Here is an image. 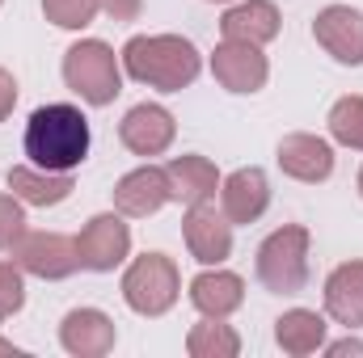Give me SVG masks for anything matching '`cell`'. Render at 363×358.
<instances>
[{
    "mask_svg": "<svg viewBox=\"0 0 363 358\" xmlns=\"http://www.w3.org/2000/svg\"><path fill=\"white\" fill-rule=\"evenodd\" d=\"M26 156L47 173H72L89 156V118L68 105H38L26 122Z\"/></svg>",
    "mask_w": 363,
    "mask_h": 358,
    "instance_id": "cell-1",
    "label": "cell"
},
{
    "mask_svg": "<svg viewBox=\"0 0 363 358\" xmlns=\"http://www.w3.org/2000/svg\"><path fill=\"white\" fill-rule=\"evenodd\" d=\"M123 68L131 81H140L148 89L182 93L186 85H194L203 59H199L194 42L182 34H135L123 47Z\"/></svg>",
    "mask_w": 363,
    "mask_h": 358,
    "instance_id": "cell-2",
    "label": "cell"
},
{
    "mask_svg": "<svg viewBox=\"0 0 363 358\" xmlns=\"http://www.w3.org/2000/svg\"><path fill=\"white\" fill-rule=\"evenodd\" d=\"M64 85L89 105H110L123 93L118 55L101 38H81L64 51Z\"/></svg>",
    "mask_w": 363,
    "mask_h": 358,
    "instance_id": "cell-3",
    "label": "cell"
},
{
    "mask_svg": "<svg viewBox=\"0 0 363 358\" xmlns=\"http://www.w3.org/2000/svg\"><path fill=\"white\" fill-rule=\"evenodd\" d=\"M308 228L304 224H287L271 232L258 245V282L274 295H296L308 282Z\"/></svg>",
    "mask_w": 363,
    "mask_h": 358,
    "instance_id": "cell-4",
    "label": "cell"
},
{
    "mask_svg": "<svg viewBox=\"0 0 363 358\" xmlns=\"http://www.w3.org/2000/svg\"><path fill=\"white\" fill-rule=\"evenodd\" d=\"M178 295H182L178 266L165 253H144L123 274V299L140 316H165L178 304Z\"/></svg>",
    "mask_w": 363,
    "mask_h": 358,
    "instance_id": "cell-5",
    "label": "cell"
},
{
    "mask_svg": "<svg viewBox=\"0 0 363 358\" xmlns=\"http://www.w3.org/2000/svg\"><path fill=\"white\" fill-rule=\"evenodd\" d=\"M13 262L21 266V274L60 282L81 270V253H77V241L64 232H21L13 245Z\"/></svg>",
    "mask_w": 363,
    "mask_h": 358,
    "instance_id": "cell-6",
    "label": "cell"
},
{
    "mask_svg": "<svg viewBox=\"0 0 363 358\" xmlns=\"http://www.w3.org/2000/svg\"><path fill=\"white\" fill-rule=\"evenodd\" d=\"M77 253H81V270H93V274H110L114 266H123L131 253V228L123 224V211L93 215L85 232L77 236Z\"/></svg>",
    "mask_w": 363,
    "mask_h": 358,
    "instance_id": "cell-7",
    "label": "cell"
},
{
    "mask_svg": "<svg viewBox=\"0 0 363 358\" xmlns=\"http://www.w3.org/2000/svg\"><path fill=\"white\" fill-rule=\"evenodd\" d=\"M182 236H186V249L194 262L203 266H220L228 262L233 253V224L224 211H216L211 202H194L182 219Z\"/></svg>",
    "mask_w": 363,
    "mask_h": 358,
    "instance_id": "cell-8",
    "label": "cell"
},
{
    "mask_svg": "<svg viewBox=\"0 0 363 358\" xmlns=\"http://www.w3.org/2000/svg\"><path fill=\"white\" fill-rule=\"evenodd\" d=\"M174 135H178V122H174V114H169L165 105H157V101L131 105V110L123 114V122H118V139H123V148L135 152V156H161V152H169Z\"/></svg>",
    "mask_w": 363,
    "mask_h": 358,
    "instance_id": "cell-9",
    "label": "cell"
},
{
    "mask_svg": "<svg viewBox=\"0 0 363 358\" xmlns=\"http://www.w3.org/2000/svg\"><path fill=\"white\" fill-rule=\"evenodd\" d=\"M211 76H216L228 93H258L271 81V64H267L262 47L224 38V42L216 47V55H211Z\"/></svg>",
    "mask_w": 363,
    "mask_h": 358,
    "instance_id": "cell-10",
    "label": "cell"
},
{
    "mask_svg": "<svg viewBox=\"0 0 363 358\" xmlns=\"http://www.w3.org/2000/svg\"><path fill=\"white\" fill-rule=\"evenodd\" d=\"M317 47H325L338 64L359 68L363 64V13L351 4H325L313 21Z\"/></svg>",
    "mask_w": 363,
    "mask_h": 358,
    "instance_id": "cell-11",
    "label": "cell"
},
{
    "mask_svg": "<svg viewBox=\"0 0 363 358\" xmlns=\"http://www.w3.org/2000/svg\"><path fill=\"white\" fill-rule=\"evenodd\" d=\"M279 169L287 178L304 181V185H317L334 173V148L321 139V135H308V131H291L279 139V152H274Z\"/></svg>",
    "mask_w": 363,
    "mask_h": 358,
    "instance_id": "cell-12",
    "label": "cell"
},
{
    "mask_svg": "<svg viewBox=\"0 0 363 358\" xmlns=\"http://www.w3.org/2000/svg\"><path fill=\"white\" fill-rule=\"evenodd\" d=\"M114 342H118L114 321L97 308H72L60 325V346L72 358H106Z\"/></svg>",
    "mask_w": 363,
    "mask_h": 358,
    "instance_id": "cell-13",
    "label": "cell"
},
{
    "mask_svg": "<svg viewBox=\"0 0 363 358\" xmlns=\"http://www.w3.org/2000/svg\"><path fill=\"white\" fill-rule=\"evenodd\" d=\"M271 207V181L262 169H237L220 181V211L228 215V224H254L262 219V211Z\"/></svg>",
    "mask_w": 363,
    "mask_h": 358,
    "instance_id": "cell-14",
    "label": "cell"
},
{
    "mask_svg": "<svg viewBox=\"0 0 363 358\" xmlns=\"http://www.w3.org/2000/svg\"><path fill=\"white\" fill-rule=\"evenodd\" d=\"M169 202V178L161 165H140L114 185V207L131 219H148Z\"/></svg>",
    "mask_w": 363,
    "mask_h": 358,
    "instance_id": "cell-15",
    "label": "cell"
},
{
    "mask_svg": "<svg viewBox=\"0 0 363 358\" xmlns=\"http://www.w3.org/2000/svg\"><path fill=\"white\" fill-rule=\"evenodd\" d=\"M190 304H194L203 316H233V312L245 304V282H241V274H233V270L211 266L190 282Z\"/></svg>",
    "mask_w": 363,
    "mask_h": 358,
    "instance_id": "cell-16",
    "label": "cell"
},
{
    "mask_svg": "<svg viewBox=\"0 0 363 358\" xmlns=\"http://www.w3.org/2000/svg\"><path fill=\"white\" fill-rule=\"evenodd\" d=\"M325 312L347 329H363V262H342V266L330 270Z\"/></svg>",
    "mask_w": 363,
    "mask_h": 358,
    "instance_id": "cell-17",
    "label": "cell"
},
{
    "mask_svg": "<svg viewBox=\"0 0 363 358\" xmlns=\"http://www.w3.org/2000/svg\"><path fill=\"white\" fill-rule=\"evenodd\" d=\"M220 30H224V38H233V42H254V47H262V42L279 38V8H274L271 0H241V4H233V8L220 17Z\"/></svg>",
    "mask_w": 363,
    "mask_h": 358,
    "instance_id": "cell-18",
    "label": "cell"
},
{
    "mask_svg": "<svg viewBox=\"0 0 363 358\" xmlns=\"http://www.w3.org/2000/svg\"><path fill=\"white\" fill-rule=\"evenodd\" d=\"M165 178H169V198H178L186 207L211 202L216 190H220V173L207 156H174L165 165Z\"/></svg>",
    "mask_w": 363,
    "mask_h": 358,
    "instance_id": "cell-19",
    "label": "cell"
},
{
    "mask_svg": "<svg viewBox=\"0 0 363 358\" xmlns=\"http://www.w3.org/2000/svg\"><path fill=\"white\" fill-rule=\"evenodd\" d=\"M9 190L26 207H60L72 194V173H47L38 165H13L9 169Z\"/></svg>",
    "mask_w": 363,
    "mask_h": 358,
    "instance_id": "cell-20",
    "label": "cell"
},
{
    "mask_svg": "<svg viewBox=\"0 0 363 358\" xmlns=\"http://www.w3.org/2000/svg\"><path fill=\"white\" fill-rule=\"evenodd\" d=\"M274 342H279L283 354L308 358L325 346V321L317 312H308V308H291V312H283L274 321Z\"/></svg>",
    "mask_w": 363,
    "mask_h": 358,
    "instance_id": "cell-21",
    "label": "cell"
},
{
    "mask_svg": "<svg viewBox=\"0 0 363 358\" xmlns=\"http://www.w3.org/2000/svg\"><path fill=\"white\" fill-rule=\"evenodd\" d=\"M186 354L190 358H237L241 354V337H237L233 325H224V316H203L186 333Z\"/></svg>",
    "mask_w": 363,
    "mask_h": 358,
    "instance_id": "cell-22",
    "label": "cell"
},
{
    "mask_svg": "<svg viewBox=\"0 0 363 358\" xmlns=\"http://www.w3.org/2000/svg\"><path fill=\"white\" fill-rule=\"evenodd\" d=\"M330 135L342 144V148H355L363 152V97L359 93H351V97H338L334 105H330Z\"/></svg>",
    "mask_w": 363,
    "mask_h": 358,
    "instance_id": "cell-23",
    "label": "cell"
},
{
    "mask_svg": "<svg viewBox=\"0 0 363 358\" xmlns=\"http://www.w3.org/2000/svg\"><path fill=\"white\" fill-rule=\"evenodd\" d=\"M43 13L60 30H85L93 17L101 13V0H43Z\"/></svg>",
    "mask_w": 363,
    "mask_h": 358,
    "instance_id": "cell-24",
    "label": "cell"
},
{
    "mask_svg": "<svg viewBox=\"0 0 363 358\" xmlns=\"http://www.w3.org/2000/svg\"><path fill=\"white\" fill-rule=\"evenodd\" d=\"M26 304V278L17 262H0V321H9L13 312H21Z\"/></svg>",
    "mask_w": 363,
    "mask_h": 358,
    "instance_id": "cell-25",
    "label": "cell"
},
{
    "mask_svg": "<svg viewBox=\"0 0 363 358\" xmlns=\"http://www.w3.org/2000/svg\"><path fill=\"white\" fill-rule=\"evenodd\" d=\"M26 232V211L17 194H0V253L17 245V236Z\"/></svg>",
    "mask_w": 363,
    "mask_h": 358,
    "instance_id": "cell-26",
    "label": "cell"
},
{
    "mask_svg": "<svg viewBox=\"0 0 363 358\" xmlns=\"http://www.w3.org/2000/svg\"><path fill=\"white\" fill-rule=\"evenodd\" d=\"M13 105H17V81L9 68H0V122L13 114Z\"/></svg>",
    "mask_w": 363,
    "mask_h": 358,
    "instance_id": "cell-27",
    "label": "cell"
},
{
    "mask_svg": "<svg viewBox=\"0 0 363 358\" xmlns=\"http://www.w3.org/2000/svg\"><path fill=\"white\" fill-rule=\"evenodd\" d=\"M101 8H106L114 21H131V17H140L144 0H101Z\"/></svg>",
    "mask_w": 363,
    "mask_h": 358,
    "instance_id": "cell-28",
    "label": "cell"
},
{
    "mask_svg": "<svg viewBox=\"0 0 363 358\" xmlns=\"http://www.w3.org/2000/svg\"><path fill=\"white\" fill-rule=\"evenodd\" d=\"M325 354H330V358H342V354H363V342H359V337H342V342H330V346H325Z\"/></svg>",
    "mask_w": 363,
    "mask_h": 358,
    "instance_id": "cell-29",
    "label": "cell"
},
{
    "mask_svg": "<svg viewBox=\"0 0 363 358\" xmlns=\"http://www.w3.org/2000/svg\"><path fill=\"white\" fill-rule=\"evenodd\" d=\"M0 354L17 358V354H21V346H13V342H9V337H0Z\"/></svg>",
    "mask_w": 363,
    "mask_h": 358,
    "instance_id": "cell-30",
    "label": "cell"
},
{
    "mask_svg": "<svg viewBox=\"0 0 363 358\" xmlns=\"http://www.w3.org/2000/svg\"><path fill=\"white\" fill-rule=\"evenodd\" d=\"M359 194H363V169H359Z\"/></svg>",
    "mask_w": 363,
    "mask_h": 358,
    "instance_id": "cell-31",
    "label": "cell"
},
{
    "mask_svg": "<svg viewBox=\"0 0 363 358\" xmlns=\"http://www.w3.org/2000/svg\"><path fill=\"white\" fill-rule=\"evenodd\" d=\"M216 4H228V0H216Z\"/></svg>",
    "mask_w": 363,
    "mask_h": 358,
    "instance_id": "cell-32",
    "label": "cell"
},
{
    "mask_svg": "<svg viewBox=\"0 0 363 358\" xmlns=\"http://www.w3.org/2000/svg\"><path fill=\"white\" fill-rule=\"evenodd\" d=\"M0 4H4V0H0Z\"/></svg>",
    "mask_w": 363,
    "mask_h": 358,
    "instance_id": "cell-33",
    "label": "cell"
}]
</instances>
